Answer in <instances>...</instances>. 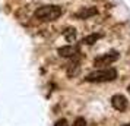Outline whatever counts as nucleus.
<instances>
[{
	"instance_id": "nucleus-1",
	"label": "nucleus",
	"mask_w": 130,
	"mask_h": 126,
	"mask_svg": "<svg viewBox=\"0 0 130 126\" xmlns=\"http://www.w3.org/2000/svg\"><path fill=\"white\" fill-rule=\"evenodd\" d=\"M63 7L59 5H44L34 12V18L41 22H53L63 15Z\"/></svg>"
},
{
	"instance_id": "nucleus-2",
	"label": "nucleus",
	"mask_w": 130,
	"mask_h": 126,
	"mask_svg": "<svg viewBox=\"0 0 130 126\" xmlns=\"http://www.w3.org/2000/svg\"><path fill=\"white\" fill-rule=\"evenodd\" d=\"M116 78H117V71L114 67H104L88 73L85 76V81L92 84H102V82H111Z\"/></svg>"
},
{
	"instance_id": "nucleus-3",
	"label": "nucleus",
	"mask_w": 130,
	"mask_h": 126,
	"mask_svg": "<svg viewBox=\"0 0 130 126\" xmlns=\"http://www.w3.org/2000/svg\"><path fill=\"white\" fill-rule=\"evenodd\" d=\"M118 59H120V54H118V51L112 50V51L100 54L98 57H95L94 65H95V66H110V65H112L114 62H117Z\"/></svg>"
},
{
	"instance_id": "nucleus-4",
	"label": "nucleus",
	"mask_w": 130,
	"mask_h": 126,
	"mask_svg": "<svg viewBox=\"0 0 130 126\" xmlns=\"http://www.w3.org/2000/svg\"><path fill=\"white\" fill-rule=\"evenodd\" d=\"M111 106L117 111H124L127 108V106H129V101H127V98L123 94H116V95L111 97Z\"/></svg>"
},
{
	"instance_id": "nucleus-5",
	"label": "nucleus",
	"mask_w": 130,
	"mask_h": 126,
	"mask_svg": "<svg viewBox=\"0 0 130 126\" xmlns=\"http://www.w3.org/2000/svg\"><path fill=\"white\" fill-rule=\"evenodd\" d=\"M95 15H98V9L96 7H82V9H79L75 13V18L79 19V21H83V19L92 18Z\"/></svg>"
},
{
	"instance_id": "nucleus-6",
	"label": "nucleus",
	"mask_w": 130,
	"mask_h": 126,
	"mask_svg": "<svg viewBox=\"0 0 130 126\" xmlns=\"http://www.w3.org/2000/svg\"><path fill=\"white\" fill-rule=\"evenodd\" d=\"M57 53L59 56L61 57H75L77 53H79V50H77L75 46H63V47H60L57 50Z\"/></svg>"
},
{
	"instance_id": "nucleus-7",
	"label": "nucleus",
	"mask_w": 130,
	"mask_h": 126,
	"mask_svg": "<svg viewBox=\"0 0 130 126\" xmlns=\"http://www.w3.org/2000/svg\"><path fill=\"white\" fill-rule=\"evenodd\" d=\"M101 37H102V34H96V32H94V34H89V35L83 37L82 43L83 44H88V46H92V44H95V43L100 40Z\"/></svg>"
},
{
	"instance_id": "nucleus-8",
	"label": "nucleus",
	"mask_w": 130,
	"mask_h": 126,
	"mask_svg": "<svg viewBox=\"0 0 130 126\" xmlns=\"http://www.w3.org/2000/svg\"><path fill=\"white\" fill-rule=\"evenodd\" d=\"M63 35H64V38L69 43H73L75 38H76V30H75V28H67V30L63 32Z\"/></svg>"
},
{
	"instance_id": "nucleus-9",
	"label": "nucleus",
	"mask_w": 130,
	"mask_h": 126,
	"mask_svg": "<svg viewBox=\"0 0 130 126\" xmlns=\"http://www.w3.org/2000/svg\"><path fill=\"white\" fill-rule=\"evenodd\" d=\"M73 126H86V120H85V117H77V119L73 122Z\"/></svg>"
},
{
	"instance_id": "nucleus-10",
	"label": "nucleus",
	"mask_w": 130,
	"mask_h": 126,
	"mask_svg": "<svg viewBox=\"0 0 130 126\" xmlns=\"http://www.w3.org/2000/svg\"><path fill=\"white\" fill-rule=\"evenodd\" d=\"M54 126H69V122H67L66 119H59L57 122H56Z\"/></svg>"
},
{
	"instance_id": "nucleus-11",
	"label": "nucleus",
	"mask_w": 130,
	"mask_h": 126,
	"mask_svg": "<svg viewBox=\"0 0 130 126\" xmlns=\"http://www.w3.org/2000/svg\"><path fill=\"white\" fill-rule=\"evenodd\" d=\"M127 92L130 94V84H129V87H127Z\"/></svg>"
},
{
	"instance_id": "nucleus-12",
	"label": "nucleus",
	"mask_w": 130,
	"mask_h": 126,
	"mask_svg": "<svg viewBox=\"0 0 130 126\" xmlns=\"http://www.w3.org/2000/svg\"><path fill=\"white\" fill-rule=\"evenodd\" d=\"M123 126H130V123H126V125H123Z\"/></svg>"
}]
</instances>
